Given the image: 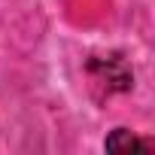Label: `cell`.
Segmentation results:
<instances>
[{
    "label": "cell",
    "mask_w": 155,
    "mask_h": 155,
    "mask_svg": "<svg viewBox=\"0 0 155 155\" xmlns=\"http://www.w3.org/2000/svg\"><path fill=\"white\" fill-rule=\"evenodd\" d=\"M107 152H134V149H152V143L149 140H140V137H134L128 128H116L110 137H107Z\"/></svg>",
    "instance_id": "7a4b0ae2"
},
{
    "label": "cell",
    "mask_w": 155,
    "mask_h": 155,
    "mask_svg": "<svg viewBox=\"0 0 155 155\" xmlns=\"http://www.w3.org/2000/svg\"><path fill=\"white\" fill-rule=\"evenodd\" d=\"M88 76L94 88H104L107 94L113 91H128L134 85V73L125 64L122 55H104V58H91L88 61Z\"/></svg>",
    "instance_id": "6da1fadb"
}]
</instances>
